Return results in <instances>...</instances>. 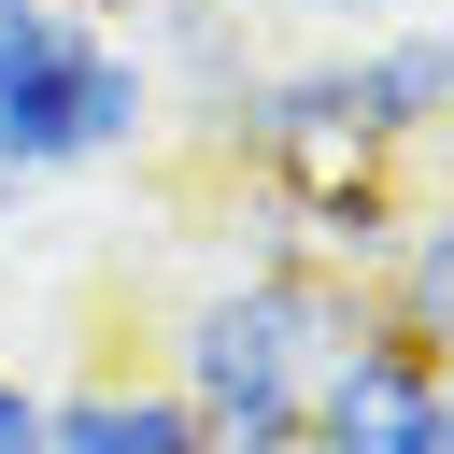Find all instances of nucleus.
<instances>
[{
    "mask_svg": "<svg viewBox=\"0 0 454 454\" xmlns=\"http://www.w3.org/2000/svg\"><path fill=\"white\" fill-rule=\"evenodd\" d=\"M298 454H454V397H440V340H397L383 312H355V340L312 369L298 397Z\"/></svg>",
    "mask_w": 454,
    "mask_h": 454,
    "instance_id": "nucleus-3",
    "label": "nucleus"
},
{
    "mask_svg": "<svg viewBox=\"0 0 454 454\" xmlns=\"http://www.w3.org/2000/svg\"><path fill=\"white\" fill-rule=\"evenodd\" d=\"M57 28H71V0H0V85H14V71H28Z\"/></svg>",
    "mask_w": 454,
    "mask_h": 454,
    "instance_id": "nucleus-7",
    "label": "nucleus"
},
{
    "mask_svg": "<svg viewBox=\"0 0 454 454\" xmlns=\"http://www.w3.org/2000/svg\"><path fill=\"white\" fill-rule=\"evenodd\" d=\"M142 71H156V99L184 85L213 142H227V114H241V85H255V57H241V14H227V0H142Z\"/></svg>",
    "mask_w": 454,
    "mask_h": 454,
    "instance_id": "nucleus-6",
    "label": "nucleus"
},
{
    "mask_svg": "<svg viewBox=\"0 0 454 454\" xmlns=\"http://www.w3.org/2000/svg\"><path fill=\"white\" fill-rule=\"evenodd\" d=\"M43 454H213V440H199V411H184L156 369H142V383H128V369H85V383L43 397Z\"/></svg>",
    "mask_w": 454,
    "mask_h": 454,
    "instance_id": "nucleus-4",
    "label": "nucleus"
},
{
    "mask_svg": "<svg viewBox=\"0 0 454 454\" xmlns=\"http://www.w3.org/2000/svg\"><path fill=\"white\" fill-rule=\"evenodd\" d=\"M355 312H369L355 270L270 241L255 270L199 284V298L170 312V369H156V383L199 411L213 454H298V397H312V369L355 340Z\"/></svg>",
    "mask_w": 454,
    "mask_h": 454,
    "instance_id": "nucleus-1",
    "label": "nucleus"
},
{
    "mask_svg": "<svg viewBox=\"0 0 454 454\" xmlns=\"http://www.w3.org/2000/svg\"><path fill=\"white\" fill-rule=\"evenodd\" d=\"M440 14H397V28H369L355 43V114H369V142L397 156V170H426V142H440Z\"/></svg>",
    "mask_w": 454,
    "mask_h": 454,
    "instance_id": "nucleus-5",
    "label": "nucleus"
},
{
    "mask_svg": "<svg viewBox=\"0 0 454 454\" xmlns=\"http://www.w3.org/2000/svg\"><path fill=\"white\" fill-rule=\"evenodd\" d=\"M0 454H43V383L0 369Z\"/></svg>",
    "mask_w": 454,
    "mask_h": 454,
    "instance_id": "nucleus-8",
    "label": "nucleus"
},
{
    "mask_svg": "<svg viewBox=\"0 0 454 454\" xmlns=\"http://www.w3.org/2000/svg\"><path fill=\"white\" fill-rule=\"evenodd\" d=\"M156 142V71H142V43H114L99 14H71L14 85H0V170L43 199V184H71V170H114V156H142Z\"/></svg>",
    "mask_w": 454,
    "mask_h": 454,
    "instance_id": "nucleus-2",
    "label": "nucleus"
}]
</instances>
